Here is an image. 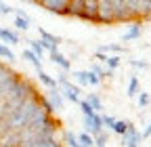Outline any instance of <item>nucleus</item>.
<instances>
[{
    "instance_id": "nucleus-1",
    "label": "nucleus",
    "mask_w": 151,
    "mask_h": 147,
    "mask_svg": "<svg viewBox=\"0 0 151 147\" xmlns=\"http://www.w3.org/2000/svg\"><path fill=\"white\" fill-rule=\"evenodd\" d=\"M82 122H84V133H88L92 139L97 137V135H101V133H105V130H103L101 114H92L90 118H82Z\"/></svg>"
},
{
    "instance_id": "nucleus-2",
    "label": "nucleus",
    "mask_w": 151,
    "mask_h": 147,
    "mask_svg": "<svg viewBox=\"0 0 151 147\" xmlns=\"http://www.w3.org/2000/svg\"><path fill=\"white\" fill-rule=\"evenodd\" d=\"M44 101L48 103V107L55 112V116L59 114V112H63V107H65V99H63V95H61V90H59V88L48 90L46 97H44Z\"/></svg>"
},
{
    "instance_id": "nucleus-3",
    "label": "nucleus",
    "mask_w": 151,
    "mask_h": 147,
    "mask_svg": "<svg viewBox=\"0 0 151 147\" xmlns=\"http://www.w3.org/2000/svg\"><path fill=\"white\" fill-rule=\"evenodd\" d=\"M97 25H113V17H111V0H99Z\"/></svg>"
},
{
    "instance_id": "nucleus-4",
    "label": "nucleus",
    "mask_w": 151,
    "mask_h": 147,
    "mask_svg": "<svg viewBox=\"0 0 151 147\" xmlns=\"http://www.w3.org/2000/svg\"><path fill=\"white\" fill-rule=\"evenodd\" d=\"M97 11H99V0H84L82 2V13H80L78 19L97 23Z\"/></svg>"
},
{
    "instance_id": "nucleus-5",
    "label": "nucleus",
    "mask_w": 151,
    "mask_h": 147,
    "mask_svg": "<svg viewBox=\"0 0 151 147\" xmlns=\"http://www.w3.org/2000/svg\"><path fill=\"white\" fill-rule=\"evenodd\" d=\"M73 76V80L78 82L80 86H97V84H101V80L94 76V74L90 71V69H80V71H73L71 74Z\"/></svg>"
},
{
    "instance_id": "nucleus-6",
    "label": "nucleus",
    "mask_w": 151,
    "mask_h": 147,
    "mask_svg": "<svg viewBox=\"0 0 151 147\" xmlns=\"http://www.w3.org/2000/svg\"><path fill=\"white\" fill-rule=\"evenodd\" d=\"M143 141V137H141V133L137 130V126L130 122V126H128V130L122 135V147H139V143Z\"/></svg>"
},
{
    "instance_id": "nucleus-7",
    "label": "nucleus",
    "mask_w": 151,
    "mask_h": 147,
    "mask_svg": "<svg viewBox=\"0 0 151 147\" xmlns=\"http://www.w3.org/2000/svg\"><path fill=\"white\" fill-rule=\"evenodd\" d=\"M59 90H61V95H63V99L65 101H71V103H80V86H76V84H71L69 80L67 82H63L61 86H59Z\"/></svg>"
},
{
    "instance_id": "nucleus-8",
    "label": "nucleus",
    "mask_w": 151,
    "mask_h": 147,
    "mask_svg": "<svg viewBox=\"0 0 151 147\" xmlns=\"http://www.w3.org/2000/svg\"><path fill=\"white\" fill-rule=\"evenodd\" d=\"M34 4L42 6L50 13H57V15H65V11H67V0H38Z\"/></svg>"
},
{
    "instance_id": "nucleus-9",
    "label": "nucleus",
    "mask_w": 151,
    "mask_h": 147,
    "mask_svg": "<svg viewBox=\"0 0 151 147\" xmlns=\"http://www.w3.org/2000/svg\"><path fill=\"white\" fill-rule=\"evenodd\" d=\"M21 147H63L61 141H57V137L52 139H36V137H29L21 143Z\"/></svg>"
},
{
    "instance_id": "nucleus-10",
    "label": "nucleus",
    "mask_w": 151,
    "mask_h": 147,
    "mask_svg": "<svg viewBox=\"0 0 151 147\" xmlns=\"http://www.w3.org/2000/svg\"><path fill=\"white\" fill-rule=\"evenodd\" d=\"M141 34H143V21H134L122 34V42H134V40L141 38Z\"/></svg>"
},
{
    "instance_id": "nucleus-11",
    "label": "nucleus",
    "mask_w": 151,
    "mask_h": 147,
    "mask_svg": "<svg viewBox=\"0 0 151 147\" xmlns=\"http://www.w3.org/2000/svg\"><path fill=\"white\" fill-rule=\"evenodd\" d=\"M13 13H15V27H17V30H21V32H27L29 25H32L29 15H27L23 9H13Z\"/></svg>"
},
{
    "instance_id": "nucleus-12",
    "label": "nucleus",
    "mask_w": 151,
    "mask_h": 147,
    "mask_svg": "<svg viewBox=\"0 0 151 147\" xmlns=\"http://www.w3.org/2000/svg\"><path fill=\"white\" fill-rule=\"evenodd\" d=\"M21 143H23V133L21 130L0 137V147H21Z\"/></svg>"
},
{
    "instance_id": "nucleus-13",
    "label": "nucleus",
    "mask_w": 151,
    "mask_h": 147,
    "mask_svg": "<svg viewBox=\"0 0 151 147\" xmlns=\"http://www.w3.org/2000/svg\"><path fill=\"white\" fill-rule=\"evenodd\" d=\"M48 57H50V61H52L55 65H59V69H61V71H65V74H67V71L71 69V61L65 57V55H61L59 50H52V53H48Z\"/></svg>"
},
{
    "instance_id": "nucleus-14",
    "label": "nucleus",
    "mask_w": 151,
    "mask_h": 147,
    "mask_svg": "<svg viewBox=\"0 0 151 147\" xmlns=\"http://www.w3.org/2000/svg\"><path fill=\"white\" fill-rule=\"evenodd\" d=\"M38 34H40V40H42V42H46V44H50V46H55V48L61 44V38H59V36L50 34V32L44 30V27H38Z\"/></svg>"
},
{
    "instance_id": "nucleus-15",
    "label": "nucleus",
    "mask_w": 151,
    "mask_h": 147,
    "mask_svg": "<svg viewBox=\"0 0 151 147\" xmlns=\"http://www.w3.org/2000/svg\"><path fill=\"white\" fill-rule=\"evenodd\" d=\"M84 101L92 107V112H94V114H103V101H101V97H99L97 93H88Z\"/></svg>"
},
{
    "instance_id": "nucleus-16",
    "label": "nucleus",
    "mask_w": 151,
    "mask_h": 147,
    "mask_svg": "<svg viewBox=\"0 0 151 147\" xmlns=\"http://www.w3.org/2000/svg\"><path fill=\"white\" fill-rule=\"evenodd\" d=\"M0 40L6 42V44H19V34H17L15 30L0 27Z\"/></svg>"
},
{
    "instance_id": "nucleus-17",
    "label": "nucleus",
    "mask_w": 151,
    "mask_h": 147,
    "mask_svg": "<svg viewBox=\"0 0 151 147\" xmlns=\"http://www.w3.org/2000/svg\"><path fill=\"white\" fill-rule=\"evenodd\" d=\"M38 80H40V84H42V86H46L48 90H52V88H59V86H57V80L50 76V74H46L44 69H40V71H38Z\"/></svg>"
},
{
    "instance_id": "nucleus-18",
    "label": "nucleus",
    "mask_w": 151,
    "mask_h": 147,
    "mask_svg": "<svg viewBox=\"0 0 151 147\" xmlns=\"http://www.w3.org/2000/svg\"><path fill=\"white\" fill-rule=\"evenodd\" d=\"M90 71H92V74H94V76H97L101 82H103V80H107V78H113V71H109V69L101 67L99 63H92V65H90Z\"/></svg>"
},
{
    "instance_id": "nucleus-19",
    "label": "nucleus",
    "mask_w": 151,
    "mask_h": 147,
    "mask_svg": "<svg viewBox=\"0 0 151 147\" xmlns=\"http://www.w3.org/2000/svg\"><path fill=\"white\" fill-rule=\"evenodd\" d=\"M99 50H101V53H105V55L113 53V55H118V57H120L122 53H128V48H126V46H122V44H103Z\"/></svg>"
},
{
    "instance_id": "nucleus-20",
    "label": "nucleus",
    "mask_w": 151,
    "mask_h": 147,
    "mask_svg": "<svg viewBox=\"0 0 151 147\" xmlns=\"http://www.w3.org/2000/svg\"><path fill=\"white\" fill-rule=\"evenodd\" d=\"M23 59H27V61H29V63L36 67V71L44 69V67H42V59H38V57H36V55H34L29 48H25V50H23Z\"/></svg>"
},
{
    "instance_id": "nucleus-21",
    "label": "nucleus",
    "mask_w": 151,
    "mask_h": 147,
    "mask_svg": "<svg viewBox=\"0 0 151 147\" xmlns=\"http://www.w3.org/2000/svg\"><path fill=\"white\" fill-rule=\"evenodd\" d=\"M126 95H128L130 99L139 95V76H130V80H128V90H126Z\"/></svg>"
},
{
    "instance_id": "nucleus-22",
    "label": "nucleus",
    "mask_w": 151,
    "mask_h": 147,
    "mask_svg": "<svg viewBox=\"0 0 151 147\" xmlns=\"http://www.w3.org/2000/svg\"><path fill=\"white\" fill-rule=\"evenodd\" d=\"M120 63H122V57H118V55H109V57L105 59V69L113 71V69L120 67Z\"/></svg>"
},
{
    "instance_id": "nucleus-23",
    "label": "nucleus",
    "mask_w": 151,
    "mask_h": 147,
    "mask_svg": "<svg viewBox=\"0 0 151 147\" xmlns=\"http://www.w3.org/2000/svg\"><path fill=\"white\" fill-rule=\"evenodd\" d=\"M61 143H65L67 147H80L78 139H76V135H73L71 130H63V141H61Z\"/></svg>"
},
{
    "instance_id": "nucleus-24",
    "label": "nucleus",
    "mask_w": 151,
    "mask_h": 147,
    "mask_svg": "<svg viewBox=\"0 0 151 147\" xmlns=\"http://www.w3.org/2000/svg\"><path fill=\"white\" fill-rule=\"evenodd\" d=\"M151 19V0H141V21Z\"/></svg>"
},
{
    "instance_id": "nucleus-25",
    "label": "nucleus",
    "mask_w": 151,
    "mask_h": 147,
    "mask_svg": "<svg viewBox=\"0 0 151 147\" xmlns=\"http://www.w3.org/2000/svg\"><path fill=\"white\" fill-rule=\"evenodd\" d=\"M76 139H78L80 147H94V139H92L88 133H80V135H76Z\"/></svg>"
},
{
    "instance_id": "nucleus-26",
    "label": "nucleus",
    "mask_w": 151,
    "mask_h": 147,
    "mask_svg": "<svg viewBox=\"0 0 151 147\" xmlns=\"http://www.w3.org/2000/svg\"><path fill=\"white\" fill-rule=\"evenodd\" d=\"M27 42H29V50L36 55L38 59H42V57H44V48H42L40 40H27Z\"/></svg>"
},
{
    "instance_id": "nucleus-27",
    "label": "nucleus",
    "mask_w": 151,
    "mask_h": 147,
    "mask_svg": "<svg viewBox=\"0 0 151 147\" xmlns=\"http://www.w3.org/2000/svg\"><path fill=\"white\" fill-rule=\"evenodd\" d=\"M149 103H151V95H149V93H143V90H139V95H137V105H139V109H145Z\"/></svg>"
},
{
    "instance_id": "nucleus-28",
    "label": "nucleus",
    "mask_w": 151,
    "mask_h": 147,
    "mask_svg": "<svg viewBox=\"0 0 151 147\" xmlns=\"http://www.w3.org/2000/svg\"><path fill=\"white\" fill-rule=\"evenodd\" d=\"M128 126H130V122H128V120H118L116 124H113V128H111V130L116 133V135H120V137H122V135L128 130Z\"/></svg>"
},
{
    "instance_id": "nucleus-29",
    "label": "nucleus",
    "mask_w": 151,
    "mask_h": 147,
    "mask_svg": "<svg viewBox=\"0 0 151 147\" xmlns=\"http://www.w3.org/2000/svg\"><path fill=\"white\" fill-rule=\"evenodd\" d=\"M0 59H6V61H15V53L6 46V44H0Z\"/></svg>"
},
{
    "instance_id": "nucleus-30",
    "label": "nucleus",
    "mask_w": 151,
    "mask_h": 147,
    "mask_svg": "<svg viewBox=\"0 0 151 147\" xmlns=\"http://www.w3.org/2000/svg\"><path fill=\"white\" fill-rule=\"evenodd\" d=\"M78 105H80V112H82V116H84V118H90V116L94 114V112H92V107H90L84 99H80V103H78Z\"/></svg>"
},
{
    "instance_id": "nucleus-31",
    "label": "nucleus",
    "mask_w": 151,
    "mask_h": 147,
    "mask_svg": "<svg viewBox=\"0 0 151 147\" xmlns=\"http://www.w3.org/2000/svg\"><path fill=\"white\" fill-rule=\"evenodd\" d=\"M107 143H109V135H105V133L94 137V147H107Z\"/></svg>"
},
{
    "instance_id": "nucleus-32",
    "label": "nucleus",
    "mask_w": 151,
    "mask_h": 147,
    "mask_svg": "<svg viewBox=\"0 0 151 147\" xmlns=\"http://www.w3.org/2000/svg\"><path fill=\"white\" fill-rule=\"evenodd\" d=\"M101 120H103V128L107 126V128H109V130H111V128H113V124H116V122H118V118H113V116H107V114H101Z\"/></svg>"
},
{
    "instance_id": "nucleus-33",
    "label": "nucleus",
    "mask_w": 151,
    "mask_h": 147,
    "mask_svg": "<svg viewBox=\"0 0 151 147\" xmlns=\"http://www.w3.org/2000/svg\"><path fill=\"white\" fill-rule=\"evenodd\" d=\"M128 65L134 67V69H149V63H147V61H139V59H130Z\"/></svg>"
},
{
    "instance_id": "nucleus-34",
    "label": "nucleus",
    "mask_w": 151,
    "mask_h": 147,
    "mask_svg": "<svg viewBox=\"0 0 151 147\" xmlns=\"http://www.w3.org/2000/svg\"><path fill=\"white\" fill-rule=\"evenodd\" d=\"M0 13H2V15H11V13H13V6H9V4H4V2H0Z\"/></svg>"
},
{
    "instance_id": "nucleus-35",
    "label": "nucleus",
    "mask_w": 151,
    "mask_h": 147,
    "mask_svg": "<svg viewBox=\"0 0 151 147\" xmlns=\"http://www.w3.org/2000/svg\"><path fill=\"white\" fill-rule=\"evenodd\" d=\"M109 57V55H105V53H101V50H97V53H94V59H99L101 63H105V59Z\"/></svg>"
},
{
    "instance_id": "nucleus-36",
    "label": "nucleus",
    "mask_w": 151,
    "mask_h": 147,
    "mask_svg": "<svg viewBox=\"0 0 151 147\" xmlns=\"http://www.w3.org/2000/svg\"><path fill=\"white\" fill-rule=\"evenodd\" d=\"M141 137H143V139H149V137H151V122L147 124V128H145V130L141 133Z\"/></svg>"
}]
</instances>
